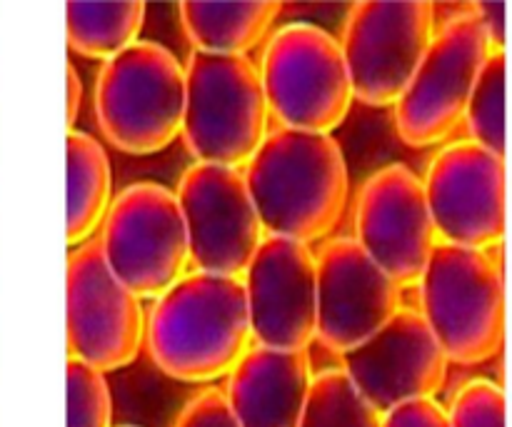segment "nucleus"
<instances>
[{"mask_svg":"<svg viewBox=\"0 0 512 427\" xmlns=\"http://www.w3.org/2000/svg\"><path fill=\"white\" fill-rule=\"evenodd\" d=\"M253 345L308 350L315 343V253L310 245L265 235L243 273Z\"/></svg>","mask_w":512,"mask_h":427,"instance_id":"16","label":"nucleus"},{"mask_svg":"<svg viewBox=\"0 0 512 427\" xmlns=\"http://www.w3.org/2000/svg\"><path fill=\"white\" fill-rule=\"evenodd\" d=\"M65 93H68L65 120H68V130H75V120H78L80 105H83V83H80V75L73 63L65 65Z\"/></svg>","mask_w":512,"mask_h":427,"instance_id":"28","label":"nucleus"},{"mask_svg":"<svg viewBox=\"0 0 512 427\" xmlns=\"http://www.w3.org/2000/svg\"><path fill=\"white\" fill-rule=\"evenodd\" d=\"M463 123L470 140L508 160V50H493L480 68Z\"/></svg>","mask_w":512,"mask_h":427,"instance_id":"21","label":"nucleus"},{"mask_svg":"<svg viewBox=\"0 0 512 427\" xmlns=\"http://www.w3.org/2000/svg\"><path fill=\"white\" fill-rule=\"evenodd\" d=\"M315 343L343 355L403 308V288L353 238H333L315 255Z\"/></svg>","mask_w":512,"mask_h":427,"instance_id":"14","label":"nucleus"},{"mask_svg":"<svg viewBox=\"0 0 512 427\" xmlns=\"http://www.w3.org/2000/svg\"><path fill=\"white\" fill-rule=\"evenodd\" d=\"M338 358L340 370L380 415L408 400L435 398L450 370L423 315L405 305L368 340Z\"/></svg>","mask_w":512,"mask_h":427,"instance_id":"15","label":"nucleus"},{"mask_svg":"<svg viewBox=\"0 0 512 427\" xmlns=\"http://www.w3.org/2000/svg\"><path fill=\"white\" fill-rule=\"evenodd\" d=\"M355 243L400 288H415L438 245L423 180L405 163L375 170L355 198Z\"/></svg>","mask_w":512,"mask_h":427,"instance_id":"13","label":"nucleus"},{"mask_svg":"<svg viewBox=\"0 0 512 427\" xmlns=\"http://www.w3.org/2000/svg\"><path fill=\"white\" fill-rule=\"evenodd\" d=\"M490 53L493 45L473 10L440 25L393 105L400 140L410 148L445 143L463 125L475 80Z\"/></svg>","mask_w":512,"mask_h":427,"instance_id":"9","label":"nucleus"},{"mask_svg":"<svg viewBox=\"0 0 512 427\" xmlns=\"http://www.w3.org/2000/svg\"><path fill=\"white\" fill-rule=\"evenodd\" d=\"M450 427H508V398L493 380H473L455 395Z\"/></svg>","mask_w":512,"mask_h":427,"instance_id":"24","label":"nucleus"},{"mask_svg":"<svg viewBox=\"0 0 512 427\" xmlns=\"http://www.w3.org/2000/svg\"><path fill=\"white\" fill-rule=\"evenodd\" d=\"M68 420L65 427H113V398L108 380L93 365L68 358Z\"/></svg>","mask_w":512,"mask_h":427,"instance_id":"23","label":"nucleus"},{"mask_svg":"<svg viewBox=\"0 0 512 427\" xmlns=\"http://www.w3.org/2000/svg\"><path fill=\"white\" fill-rule=\"evenodd\" d=\"M95 240L110 273L140 300L160 298L190 268L178 198L150 180L113 195Z\"/></svg>","mask_w":512,"mask_h":427,"instance_id":"7","label":"nucleus"},{"mask_svg":"<svg viewBox=\"0 0 512 427\" xmlns=\"http://www.w3.org/2000/svg\"><path fill=\"white\" fill-rule=\"evenodd\" d=\"M283 3L278 0H183L180 25L195 50L210 55H248L270 38Z\"/></svg>","mask_w":512,"mask_h":427,"instance_id":"18","label":"nucleus"},{"mask_svg":"<svg viewBox=\"0 0 512 427\" xmlns=\"http://www.w3.org/2000/svg\"><path fill=\"white\" fill-rule=\"evenodd\" d=\"M185 70L180 138L195 163L243 170L270 133L258 65L248 55L193 50Z\"/></svg>","mask_w":512,"mask_h":427,"instance_id":"4","label":"nucleus"},{"mask_svg":"<svg viewBox=\"0 0 512 427\" xmlns=\"http://www.w3.org/2000/svg\"><path fill=\"white\" fill-rule=\"evenodd\" d=\"M258 75L280 128L333 135L355 103L338 38L320 25L288 23L275 30Z\"/></svg>","mask_w":512,"mask_h":427,"instance_id":"6","label":"nucleus"},{"mask_svg":"<svg viewBox=\"0 0 512 427\" xmlns=\"http://www.w3.org/2000/svg\"><path fill=\"white\" fill-rule=\"evenodd\" d=\"M123 427H135V425H123Z\"/></svg>","mask_w":512,"mask_h":427,"instance_id":"29","label":"nucleus"},{"mask_svg":"<svg viewBox=\"0 0 512 427\" xmlns=\"http://www.w3.org/2000/svg\"><path fill=\"white\" fill-rule=\"evenodd\" d=\"M243 180L265 235L275 238L318 243L348 208V163L333 135L270 130L245 163Z\"/></svg>","mask_w":512,"mask_h":427,"instance_id":"1","label":"nucleus"},{"mask_svg":"<svg viewBox=\"0 0 512 427\" xmlns=\"http://www.w3.org/2000/svg\"><path fill=\"white\" fill-rule=\"evenodd\" d=\"M473 13L475 18L480 20V25H483L493 50L508 48V30H505V25H508V20H505V15H508V3H505V0H495V3L493 0H485V3L473 5Z\"/></svg>","mask_w":512,"mask_h":427,"instance_id":"27","label":"nucleus"},{"mask_svg":"<svg viewBox=\"0 0 512 427\" xmlns=\"http://www.w3.org/2000/svg\"><path fill=\"white\" fill-rule=\"evenodd\" d=\"M145 13L143 0H68L65 38L73 53L105 63L138 43Z\"/></svg>","mask_w":512,"mask_h":427,"instance_id":"20","label":"nucleus"},{"mask_svg":"<svg viewBox=\"0 0 512 427\" xmlns=\"http://www.w3.org/2000/svg\"><path fill=\"white\" fill-rule=\"evenodd\" d=\"M425 325L450 365H483L505 340V278L488 250L438 243L418 280Z\"/></svg>","mask_w":512,"mask_h":427,"instance_id":"3","label":"nucleus"},{"mask_svg":"<svg viewBox=\"0 0 512 427\" xmlns=\"http://www.w3.org/2000/svg\"><path fill=\"white\" fill-rule=\"evenodd\" d=\"M145 345L155 368L178 383L228 378L253 348L243 280L188 270L153 300Z\"/></svg>","mask_w":512,"mask_h":427,"instance_id":"2","label":"nucleus"},{"mask_svg":"<svg viewBox=\"0 0 512 427\" xmlns=\"http://www.w3.org/2000/svg\"><path fill=\"white\" fill-rule=\"evenodd\" d=\"M298 427H380V413L333 368L313 378Z\"/></svg>","mask_w":512,"mask_h":427,"instance_id":"22","label":"nucleus"},{"mask_svg":"<svg viewBox=\"0 0 512 427\" xmlns=\"http://www.w3.org/2000/svg\"><path fill=\"white\" fill-rule=\"evenodd\" d=\"M313 378L308 350L253 345L220 393L238 427H298Z\"/></svg>","mask_w":512,"mask_h":427,"instance_id":"17","label":"nucleus"},{"mask_svg":"<svg viewBox=\"0 0 512 427\" xmlns=\"http://www.w3.org/2000/svg\"><path fill=\"white\" fill-rule=\"evenodd\" d=\"M380 427H450L448 410L435 398L408 400L380 415Z\"/></svg>","mask_w":512,"mask_h":427,"instance_id":"26","label":"nucleus"},{"mask_svg":"<svg viewBox=\"0 0 512 427\" xmlns=\"http://www.w3.org/2000/svg\"><path fill=\"white\" fill-rule=\"evenodd\" d=\"M435 30V3L428 0L353 3L338 38L353 98L370 108H393Z\"/></svg>","mask_w":512,"mask_h":427,"instance_id":"8","label":"nucleus"},{"mask_svg":"<svg viewBox=\"0 0 512 427\" xmlns=\"http://www.w3.org/2000/svg\"><path fill=\"white\" fill-rule=\"evenodd\" d=\"M65 335L68 358L100 373L128 368L145 343L143 300L110 273L95 238L68 255Z\"/></svg>","mask_w":512,"mask_h":427,"instance_id":"10","label":"nucleus"},{"mask_svg":"<svg viewBox=\"0 0 512 427\" xmlns=\"http://www.w3.org/2000/svg\"><path fill=\"white\" fill-rule=\"evenodd\" d=\"M113 203V168L103 145L83 130L65 138V240L70 248L98 235Z\"/></svg>","mask_w":512,"mask_h":427,"instance_id":"19","label":"nucleus"},{"mask_svg":"<svg viewBox=\"0 0 512 427\" xmlns=\"http://www.w3.org/2000/svg\"><path fill=\"white\" fill-rule=\"evenodd\" d=\"M173 193L188 233L193 270L243 278L265 238L243 170L193 163Z\"/></svg>","mask_w":512,"mask_h":427,"instance_id":"12","label":"nucleus"},{"mask_svg":"<svg viewBox=\"0 0 512 427\" xmlns=\"http://www.w3.org/2000/svg\"><path fill=\"white\" fill-rule=\"evenodd\" d=\"M173 427H238L223 393L215 388L200 390L193 400L185 403L175 418Z\"/></svg>","mask_w":512,"mask_h":427,"instance_id":"25","label":"nucleus"},{"mask_svg":"<svg viewBox=\"0 0 512 427\" xmlns=\"http://www.w3.org/2000/svg\"><path fill=\"white\" fill-rule=\"evenodd\" d=\"M95 123L128 155H155L180 138L185 108L183 63L165 45L138 40L105 60L95 80Z\"/></svg>","mask_w":512,"mask_h":427,"instance_id":"5","label":"nucleus"},{"mask_svg":"<svg viewBox=\"0 0 512 427\" xmlns=\"http://www.w3.org/2000/svg\"><path fill=\"white\" fill-rule=\"evenodd\" d=\"M420 180L438 243L488 253L503 245L508 230V160L473 140H458L435 153Z\"/></svg>","mask_w":512,"mask_h":427,"instance_id":"11","label":"nucleus"}]
</instances>
